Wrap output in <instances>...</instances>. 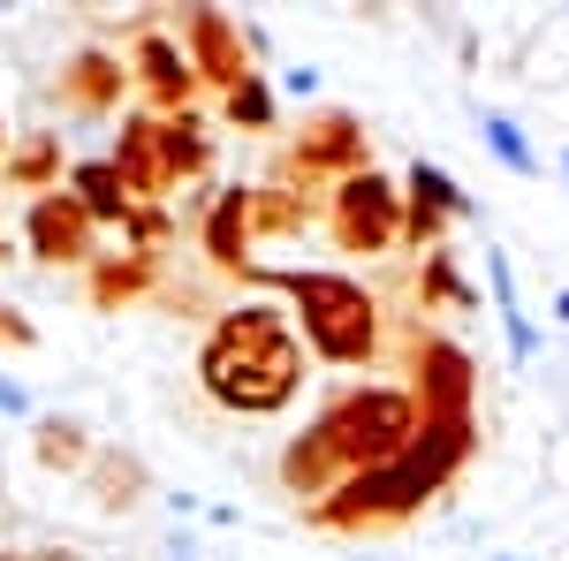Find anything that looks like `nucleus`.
Here are the masks:
<instances>
[{
	"instance_id": "f257e3e1",
	"label": "nucleus",
	"mask_w": 569,
	"mask_h": 561,
	"mask_svg": "<svg viewBox=\"0 0 569 561\" xmlns=\"http://www.w3.org/2000/svg\"><path fill=\"white\" fill-rule=\"evenodd\" d=\"M463 463H471V418H426V432H418L395 463L342 478L311 517L335 523V531H357V523H402V517H418Z\"/></svg>"
},
{
	"instance_id": "f03ea898",
	"label": "nucleus",
	"mask_w": 569,
	"mask_h": 561,
	"mask_svg": "<svg viewBox=\"0 0 569 561\" xmlns=\"http://www.w3.org/2000/svg\"><path fill=\"white\" fill-rule=\"evenodd\" d=\"M198 380L213 394L220 410H243V418H266V410H281L297 380H305V349L289 334V319L281 311H266V303H243V311H228L213 327V342L198 357Z\"/></svg>"
},
{
	"instance_id": "7ed1b4c3",
	"label": "nucleus",
	"mask_w": 569,
	"mask_h": 561,
	"mask_svg": "<svg viewBox=\"0 0 569 561\" xmlns=\"http://www.w3.org/2000/svg\"><path fill=\"white\" fill-rule=\"evenodd\" d=\"M418 432H426V410H418L410 388H350L327 418H319V440L335 448V463H342L350 478L395 463Z\"/></svg>"
},
{
	"instance_id": "20e7f679",
	"label": "nucleus",
	"mask_w": 569,
	"mask_h": 561,
	"mask_svg": "<svg viewBox=\"0 0 569 561\" xmlns=\"http://www.w3.org/2000/svg\"><path fill=\"white\" fill-rule=\"evenodd\" d=\"M251 281H281L297 297L305 342L327 364H365L380 349V303L365 297L357 281H342V273H251Z\"/></svg>"
},
{
	"instance_id": "39448f33",
	"label": "nucleus",
	"mask_w": 569,
	"mask_h": 561,
	"mask_svg": "<svg viewBox=\"0 0 569 561\" xmlns=\"http://www.w3.org/2000/svg\"><path fill=\"white\" fill-rule=\"evenodd\" d=\"M335 243L342 251H395L402 243V190L388 174H350L335 190Z\"/></svg>"
},
{
	"instance_id": "423d86ee",
	"label": "nucleus",
	"mask_w": 569,
	"mask_h": 561,
	"mask_svg": "<svg viewBox=\"0 0 569 561\" xmlns=\"http://www.w3.org/2000/svg\"><path fill=\"white\" fill-rule=\"evenodd\" d=\"M402 190H410V206H402V236H410L418 251H440V228H448V220L479 213V198H471L448 168H433V160H418Z\"/></svg>"
},
{
	"instance_id": "0eeeda50",
	"label": "nucleus",
	"mask_w": 569,
	"mask_h": 561,
	"mask_svg": "<svg viewBox=\"0 0 569 561\" xmlns=\"http://www.w3.org/2000/svg\"><path fill=\"white\" fill-rule=\"evenodd\" d=\"M471 394H479L471 357L456 342L418 334V410H426V418H471Z\"/></svg>"
},
{
	"instance_id": "6e6552de",
	"label": "nucleus",
	"mask_w": 569,
	"mask_h": 561,
	"mask_svg": "<svg viewBox=\"0 0 569 561\" xmlns=\"http://www.w3.org/2000/svg\"><path fill=\"white\" fill-rule=\"evenodd\" d=\"M91 213L69 198V190H46L39 206H31V251L39 259H53V266H77V259H91Z\"/></svg>"
},
{
	"instance_id": "1a4fd4ad",
	"label": "nucleus",
	"mask_w": 569,
	"mask_h": 561,
	"mask_svg": "<svg viewBox=\"0 0 569 561\" xmlns=\"http://www.w3.org/2000/svg\"><path fill=\"white\" fill-rule=\"evenodd\" d=\"M182 53H190V69L198 77H213V84H243L251 69H243V31L228 23V16H213V8H198L190 23H182Z\"/></svg>"
},
{
	"instance_id": "9d476101",
	"label": "nucleus",
	"mask_w": 569,
	"mask_h": 561,
	"mask_svg": "<svg viewBox=\"0 0 569 561\" xmlns=\"http://www.w3.org/2000/svg\"><path fill=\"white\" fill-rule=\"evenodd\" d=\"M107 168L122 174L130 206H137V198H160V190H168V160H160V122H152V114H130V122H122V144H114V160H107Z\"/></svg>"
},
{
	"instance_id": "9b49d317",
	"label": "nucleus",
	"mask_w": 569,
	"mask_h": 561,
	"mask_svg": "<svg viewBox=\"0 0 569 561\" xmlns=\"http://www.w3.org/2000/svg\"><path fill=\"white\" fill-rule=\"evenodd\" d=\"M259 228V190H220L213 198V220H206V259L220 273H243V243Z\"/></svg>"
},
{
	"instance_id": "f8f14e48",
	"label": "nucleus",
	"mask_w": 569,
	"mask_h": 561,
	"mask_svg": "<svg viewBox=\"0 0 569 561\" xmlns=\"http://www.w3.org/2000/svg\"><path fill=\"white\" fill-rule=\"evenodd\" d=\"M297 160H305V174H335V168H342V182L372 168V160H365V130H357V114H327V122H311V137L297 144Z\"/></svg>"
},
{
	"instance_id": "ddd939ff",
	"label": "nucleus",
	"mask_w": 569,
	"mask_h": 561,
	"mask_svg": "<svg viewBox=\"0 0 569 561\" xmlns=\"http://www.w3.org/2000/svg\"><path fill=\"white\" fill-rule=\"evenodd\" d=\"M137 69H144V84H152V99L160 107H176V99H190V84H198V69H190V53H182L176 39H152L137 46Z\"/></svg>"
},
{
	"instance_id": "4468645a",
	"label": "nucleus",
	"mask_w": 569,
	"mask_h": 561,
	"mask_svg": "<svg viewBox=\"0 0 569 561\" xmlns=\"http://www.w3.org/2000/svg\"><path fill=\"white\" fill-rule=\"evenodd\" d=\"M342 478H350V471L335 463V448L319 440V425H311L305 440H297V448L281 455V485H289V493H335Z\"/></svg>"
},
{
	"instance_id": "2eb2a0df",
	"label": "nucleus",
	"mask_w": 569,
	"mask_h": 561,
	"mask_svg": "<svg viewBox=\"0 0 569 561\" xmlns=\"http://www.w3.org/2000/svg\"><path fill=\"white\" fill-rule=\"evenodd\" d=\"M114 91H122V61H107V53H77V61L61 69V99L84 107V114L114 107Z\"/></svg>"
},
{
	"instance_id": "dca6fc26",
	"label": "nucleus",
	"mask_w": 569,
	"mask_h": 561,
	"mask_svg": "<svg viewBox=\"0 0 569 561\" xmlns=\"http://www.w3.org/2000/svg\"><path fill=\"white\" fill-rule=\"evenodd\" d=\"M486 281H493V311H501V327H509V357H517V364L539 357V327H531V311L517 303V273H509L501 251H486Z\"/></svg>"
},
{
	"instance_id": "f3484780",
	"label": "nucleus",
	"mask_w": 569,
	"mask_h": 561,
	"mask_svg": "<svg viewBox=\"0 0 569 561\" xmlns=\"http://www.w3.org/2000/svg\"><path fill=\"white\" fill-rule=\"evenodd\" d=\"M69 198H77V206L91 213V228H99V220H130V213H137V206H130V190H122V174L107 168V160H84V168H77V190H69Z\"/></svg>"
},
{
	"instance_id": "a211bd4d",
	"label": "nucleus",
	"mask_w": 569,
	"mask_h": 561,
	"mask_svg": "<svg viewBox=\"0 0 569 561\" xmlns=\"http://www.w3.org/2000/svg\"><path fill=\"white\" fill-rule=\"evenodd\" d=\"M160 160H168V182H176V174H198L213 160L206 122H198V114H168V122H160Z\"/></svg>"
},
{
	"instance_id": "6ab92c4d",
	"label": "nucleus",
	"mask_w": 569,
	"mask_h": 561,
	"mask_svg": "<svg viewBox=\"0 0 569 561\" xmlns=\"http://www.w3.org/2000/svg\"><path fill=\"white\" fill-rule=\"evenodd\" d=\"M61 168V137H23V144H16V152H8V160H0V182H8V190H46V174Z\"/></svg>"
},
{
	"instance_id": "aec40b11",
	"label": "nucleus",
	"mask_w": 569,
	"mask_h": 561,
	"mask_svg": "<svg viewBox=\"0 0 569 561\" xmlns=\"http://www.w3.org/2000/svg\"><path fill=\"white\" fill-rule=\"evenodd\" d=\"M144 281H152V259H144V251H130V259H107L99 273H91V297H99V303H130Z\"/></svg>"
},
{
	"instance_id": "412c9836",
	"label": "nucleus",
	"mask_w": 569,
	"mask_h": 561,
	"mask_svg": "<svg viewBox=\"0 0 569 561\" xmlns=\"http://www.w3.org/2000/svg\"><path fill=\"white\" fill-rule=\"evenodd\" d=\"M418 297L426 303H456V311H471V281L456 273V251H426V281H418Z\"/></svg>"
},
{
	"instance_id": "4be33fe9",
	"label": "nucleus",
	"mask_w": 569,
	"mask_h": 561,
	"mask_svg": "<svg viewBox=\"0 0 569 561\" xmlns=\"http://www.w3.org/2000/svg\"><path fill=\"white\" fill-rule=\"evenodd\" d=\"M479 130H486V144H493V160L509 174H539V152L525 144V130L509 122V114H479Z\"/></svg>"
},
{
	"instance_id": "5701e85b",
	"label": "nucleus",
	"mask_w": 569,
	"mask_h": 561,
	"mask_svg": "<svg viewBox=\"0 0 569 561\" xmlns=\"http://www.w3.org/2000/svg\"><path fill=\"white\" fill-rule=\"evenodd\" d=\"M84 455H91V448H84V432H77V425H61V418H46V425H39V463H46V471H77Z\"/></svg>"
},
{
	"instance_id": "b1692460",
	"label": "nucleus",
	"mask_w": 569,
	"mask_h": 561,
	"mask_svg": "<svg viewBox=\"0 0 569 561\" xmlns=\"http://www.w3.org/2000/svg\"><path fill=\"white\" fill-rule=\"evenodd\" d=\"M228 122H236V130H273V91H266L259 77H243V84L228 91Z\"/></svg>"
},
{
	"instance_id": "393cba45",
	"label": "nucleus",
	"mask_w": 569,
	"mask_h": 561,
	"mask_svg": "<svg viewBox=\"0 0 569 561\" xmlns=\"http://www.w3.org/2000/svg\"><path fill=\"white\" fill-rule=\"evenodd\" d=\"M0 410H8V418H16V410H31V394L16 388V380H0Z\"/></svg>"
},
{
	"instance_id": "a878e982",
	"label": "nucleus",
	"mask_w": 569,
	"mask_h": 561,
	"mask_svg": "<svg viewBox=\"0 0 569 561\" xmlns=\"http://www.w3.org/2000/svg\"><path fill=\"white\" fill-rule=\"evenodd\" d=\"M0 342H31V327H23L16 311H0Z\"/></svg>"
},
{
	"instance_id": "bb28decb",
	"label": "nucleus",
	"mask_w": 569,
	"mask_h": 561,
	"mask_svg": "<svg viewBox=\"0 0 569 561\" xmlns=\"http://www.w3.org/2000/svg\"><path fill=\"white\" fill-rule=\"evenodd\" d=\"M168 561H198V539H190V531H176V539H168Z\"/></svg>"
},
{
	"instance_id": "cd10ccee",
	"label": "nucleus",
	"mask_w": 569,
	"mask_h": 561,
	"mask_svg": "<svg viewBox=\"0 0 569 561\" xmlns=\"http://www.w3.org/2000/svg\"><path fill=\"white\" fill-rule=\"evenodd\" d=\"M555 319H562V327H569V289H555Z\"/></svg>"
},
{
	"instance_id": "c85d7f7f",
	"label": "nucleus",
	"mask_w": 569,
	"mask_h": 561,
	"mask_svg": "<svg viewBox=\"0 0 569 561\" xmlns=\"http://www.w3.org/2000/svg\"><path fill=\"white\" fill-rule=\"evenodd\" d=\"M0 259H16V251H8V236H0Z\"/></svg>"
},
{
	"instance_id": "c756f323",
	"label": "nucleus",
	"mask_w": 569,
	"mask_h": 561,
	"mask_svg": "<svg viewBox=\"0 0 569 561\" xmlns=\"http://www.w3.org/2000/svg\"><path fill=\"white\" fill-rule=\"evenodd\" d=\"M493 561H525V554H493Z\"/></svg>"
},
{
	"instance_id": "7c9ffc66",
	"label": "nucleus",
	"mask_w": 569,
	"mask_h": 561,
	"mask_svg": "<svg viewBox=\"0 0 569 561\" xmlns=\"http://www.w3.org/2000/svg\"><path fill=\"white\" fill-rule=\"evenodd\" d=\"M562 182H569V152H562Z\"/></svg>"
},
{
	"instance_id": "2f4dec72",
	"label": "nucleus",
	"mask_w": 569,
	"mask_h": 561,
	"mask_svg": "<svg viewBox=\"0 0 569 561\" xmlns=\"http://www.w3.org/2000/svg\"><path fill=\"white\" fill-rule=\"evenodd\" d=\"M0 137H8V130H0Z\"/></svg>"
}]
</instances>
